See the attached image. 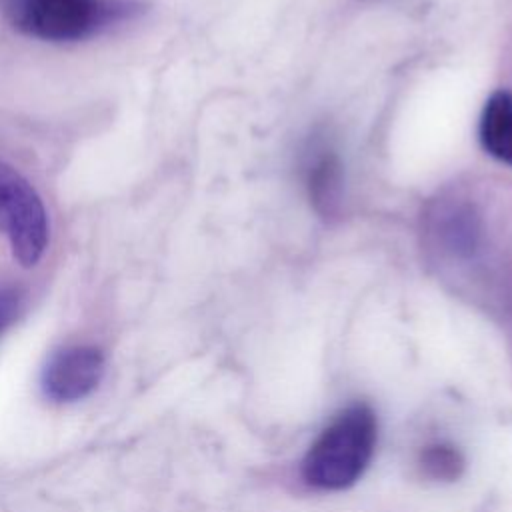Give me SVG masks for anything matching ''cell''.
I'll return each mask as SVG.
<instances>
[{
  "instance_id": "1",
  "label": "cell",
  "mask_w": 512,
  "mask_h": 512,
  "mask_svg": "<svg viewBox=\"0 0 512 512\" xmlns=\"http://www.w3.org/2000/svg\"><path fill=\"white\" fill-rule=\"evenodd\" d=\"M376 436L374 410L364 402L346 406L310 444L302 460L304 480L320 490L352 486L372 460Z\"/></svg>"
},
{
  "instance_id": "2",
  "label": "cell",
  "mask_w": 512,
  "mask_h": 512,
  "mask_svg": "<svg viewBox=\"0 0 512 512\" xmlns=\"http://www.w3.org/2000/svg\"><path fill=\"white\" fill-rule=\"evenodd\" d=\"M426 254L446 268H468L486 256L488 230L482 206L464 188H448L428 202L422 216Z\"/></svg>"
},
{
  "instance_id": "3",
  "label": "cell",
  "mask_w": 512,
  "mask_h": 512,
  "mask_svg": "<svg viewBox=\"0 0 512 512\" xmlns=\"http://www.w3.org/2000/svg\"><path fill=\"white\" fill-rule=\"evenodd\" d=\"M116 0H8L12 24L48 42H76L94 36L124 14Z\"/></svg>"
},
{
  "instance_id": "4",
  "label": "cell",
  "mask_w": 512,
  "mask_h": 512,
  "mask_svg": "<svg viewBox=\"0 0 512 512\" xmlns=\"http://www.w3.org/2000/svg\"><path fill=\"white\" fill-rule=\"evenodd\" d=\"M0 232L6 236L14 258L36 266L48 246V214L34 186L10 164L0 160Z\"/></svg>"
},
{
  "instance_id": "5",
  "label": "cell",
  "mask_w": 512,
  "mask_h": 512,
  "mask_svg": "<svg viewBox=\"0 0 512 512\" xmlns=\"http://www.w3.org/2000/svg\"><path fill=\"white\" fill-rule=\"evenodd\" d=\"M300 174L318 216L338 218L344 200V166L330 132L314 130L308 136L300 154Z\"/></svg>"
},
{
  "instance_id": "6",
  "label": "cell",
  "mask_w": 512,
  "mask_h": 512,
  "mask_svg": "<svg viewBox=\"0 0 512 512\" xmlns=\"http://www.w3.org/2000/svg\"><path fill=\"white\" fill-rule=\"evenodd\" d=\"M104 374V356L92 346H70L58 350L46 364L42 388L58 402L80 400L90 394Z\"/></svg>"
},
{
  "instance_id": "7",
  "label": "cell",
  "mask_w": 512,
  "mask_h": 512,
  "mask_svg": "<svg viewBox=\"0 0 512 512\" xmlns=\"http://www.w3.org/2000/svg\"><path fill=\"white\" fill-rule=\"evenodd\" d=\"M478 138L492 158L512 166V92L496 90L486 100L478 122Z\"/></svg>"
},
{
  "instance_id": "8",
  "label": "cell",
  "mask_w": 512,
  "mask_h": 512,
  "mask_svg": "<svg viewBox=\"0 0 512 512\" xmlns=\"http://www.w3.org/2000/svg\"><path fill=\"white\" fill-rule=\"evenodd\" d=\"M420 468L432 480H456L462 474L464 458L456 446L436 442L420 452Z\"/></svg>"
},
{
  "instance_id": "9",
  "label": "cell",
  "mask_w": 512,
  "mask_h": 512,
  "mask_svg": "<svg viewBox=\"0 0 512 512\" xmlns=\"http://www.w3.org/2000/svg\"><path fill=\"white\" fill-rule=\"evenodd\" d=\"M20 310V296L14 290L0 288V332L12 324Z\"/></svg>"
}]
</instances>
